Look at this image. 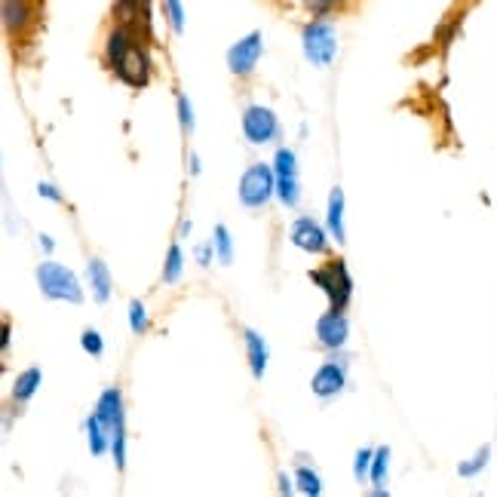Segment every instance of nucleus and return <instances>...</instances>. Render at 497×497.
Returning a JSON list of instances; mask_svg holds the SVG:
<instances>
[{
    "mask_svg": "<svg viewBox=\"0 0 497 497\" xmlns=\"http://www.w3.org/2000/svg\"><path fill=\"white\" fill-rule=\"evenodd\" d=\"M163 13H166L169 25H173L175 34H184V6L182 0H163Z\"/></svg>",
    "mask_w": 497,
    "mask_h": 497,
    "instance_id": "393cba45",
    "label": "nucleus"
},
{
    "mask_svg": "<svg viewBox=\"0 0 497 497\" xmlns=\"http://www.w3.org/2000/svg\"><path fill=\"white\" fill-rule=\"evenodd\" d=\"M197 261L203 264V267H206L209 261H212V243H203V246H197Z\"/></svg>",
    "mask_w": 497,
    "mask_h": 497,
    "instance_id": "473e14b6",
    "label": "nucleus"
},
{
    "mask_svg": "<svg viewBox=\"0 0 497 497\" xmlns=\"http://www.w3.org/2000/svg\"><path fill=\"white\" fill-rule=\"evenodd\" d=\"M80 347H83L87 353H92V356H102V353H105V341H102V335H98L96 329H87V332H83V335H80Z\"/></svg>",
    "mask_w": 497,
    "mask_h": 497,
    "instance_id": "bb28decb",
    "label": "nucleus"
},
{
    "mask_svg": "<svg viewBox=\"0 0 497 497\" xmlns=\"http://www.w3.org/2000/svg\"><path fill=\"white\" fill-rule=\"evenodd\" d=\"M129 329L136 335H145L147 332V310L142 301H129Z\"/></svg>",
    "mask_w": 497,
    "mask_h": 497,
    "instance_id": "a878e982",
    "label": "nucleus"
},
{
    "mask_svg": "<svg viewBox=\"0 0 497 497\" xmlns=\"http://www.w3.org/2000/svg\"><path fill=\"white\" fill-rule=\"evenodd\" d=\"M301 46H305V56L310 65L329 68L338 52V34L325 19H314L310 25H305V31H301Z\"/></svg>",
    "mask_w": 497,
    "mask_h": 497,
    "instance_id": "f03ea898",
    "label": "nucleus"
},
{
    "mask_svg": "<svg viewBox=\"0 0 497 497\" xmlns=\"http://www.w3.org/2000/svg\"><path fill=\"white\" fill-rule=\"evenodd\" d=\"M295 479H298V492H305V494H310V497L323 494V483H320V476H316L314 470L298 467V473H295Z\"/></svg>",
    "mask_w": 497,
    "mask_h": 497,
    "instance_id": "b1692460",
    "label": "nucleus"
},
{
    "mask_svg": "<svg viewBox=\"0 0 497 497\" xmlns=\"http://www.w3.org/2000/svg\"><path fill=\"white\" fill-rule=\"evenodd\" d=\"M347 335H351V325H347V316L341 310H329L316 320V338H320L323 347L329 351H338V347L347 344Z\"/></svg>",
    "mask_w": 497,
    "mask_h": 497,
    "instance_id": "6e6552de",
    "label": "nucleus"
},
{
    "mask_svg": "<svg viewBox=\"0 0 497 497\" xmlns=\"http://www.w3.org/2000/svg\"><path fill=\"white\" fill-rule=\"evenodd\" d=\"M488 457H492V448L483 445L476 455L470 457V461H464V464H457V473H461L464 479H476L479 473H483L488 467Z\"/></svg>",
    "mask_w": 497,
    "mask_h": 497,
    "instance_id": "6ab92c4d",
    "label": "nucleus"
},
{
    "mask_svg": "<svg viewBox=\"0 0 497 497\" xmlns=\"http://www.w3.org/2000/svg\"><path fill=\"white\" fill-rule=\"evenodd\" d=\"M37 286H41V292L52 301H68V305H80L83 301V289L80 283H77L74 270L61 267L56 261H43L41 267H37Z\"/></svg>",
    "mask_w": 497,
    "mask_h": 497,
    "instance_id": "f257e3e1",
    "label": "nucleus"
},
{
    "mask_svg": "<svg viewBox=\"0 0 497 497\" xmlns=\"http://www.w3.org/2000/svg\"><path fill=\"white\" fill-rule=\"evenodd\" d=\"M243 132L252 145H267L277 138L279 132V123H277V114L270 108H261V105H248L243 111Z\"/></svg>",
    "mask_w": 497,
    "mask_h": 497,
    "instance_id": "0eeeda50",
    "label": "nucleus"
},
{
    "mask_svg": "<svg viewBox=\"0 0 497 497\" xmlns=\"http://www.w3.org/2000/svg\"><path fill=\"white\" fill-rule=\"evenodd\" d=\"M41 369H25L19 378H15V384H13V402H28L31 396L37 393V387H41Z\"/></svg>",
    "mask_w": 497,
    "mask_h": 497,
    "instance_id": "dca6fc26",
    "label": "nucleus"
},
{
    "mask_svg": "<svg viewBox=\"0 0 497 497\" xmlns=\"http://www.w3.org/2000/svg\"><path fill=\"white\" fill-rule=\"evenodd\" d=\"M261 52H264V37H261V31H252V34H246L243 41H237V43L228 50V68H230V74L248 77V74L255 71V65H258Z\"/></svg>",
    "mask_w": 497,
    "mask_h": 497,
    "instance_id": "423d86ee",
    "label": "nucleus"
},
{
    "mask_svg": "<svg viewBox=\"0 0 497 497\" xmlns=\"http://www.w3.org/2000/svg\"><path fill=\"white\" fill-rule=\"evenodd\" d=\"M111 452H114V464H117V470L127 467V430H117L111 436Z\"/></svg>",
    "mask_w": 497,
    "mask_h": 497,
    "instance_id": "cd10ccee",
    "label": "nucleus"
},
{
    "mask_svg": "<svg viewBox=\"0 0 497 497\" xmlns=\"http://www.w3.org/2000/svg\"><path fill=\"white\" fill-rule=\"evenodd\" d=\"M277 197L283 200V206H295L301 200V184H298V175H286V178H277Z\"/></svg>",
    "mask_w": 497,
    "mask_h": 497,
    "instance_id": "412c9836",
    "label": "nucleus"
},
{
    "mask_svg": "<svg viewBox=\"0 0 497 497\" xmlns=\"http://www.w3.org/2000/svg\"><path fill=\"white\" fill-rule=\"evenodd\" d=\"M310 283H316L325 295H329L332 310H344L353 295V279L347 274V264L341 258L325 264L320 270H310Z\"/></svg>",
    "mask_w": 497,
    "mask_h": 497,
    "instance_id": "7ed1b4c3",
    "label": "nucleus"
},
{
    "mask_svg": "<svg viewBox=\"0 0 497 497\" xmlns=\"http://www.w3.org/2000/svg\"><path fill=\"white\" fill-rule=\"evenodd\" d=\"M325 221H329V234L338 239V243H344V193L341 188H332L329 193V215H325Z\"/></svg>",
    "mask_w": 497,
    "mask_h": 497,
    "instance_id": "2eb2a0df",
    "label": "nucleus"
},
{
    "mask_svg": "<svg viewBox=\"0 0 497 497\" xmlns=\"http://www.w3.org/2000/svg\"><path fill=\"white\" fill-rule=\"evenodd\" d=\"M37 193H41V197H46V200H52V203H61V193L56 191V184H50V182L37 184Z\"/></svg>",
    "mask_w": 497,
    "mask_h": 497,
    "instance_id": "2f4dec72",
    "label": "nucleus"
},
{
    "mask_svg": "<svg viewBox=\"0 0 497 497\" xmlns=\"http://www.w3.org/2000/svg\"><path fill=\"white\" fill-rule=\"evenodd\" d=\"M87 279H89L92 298H96L98 305H105V301L111 298V270H108V264L92 258L87 264Z\"/></svg>",
    "mask_w": 497,
    "mask_h": 497,
    "instance_id": "ddd939ff",
    "label": "nucleus"
},
{
    "mask_svg": "<svg viewBox=\"0 0 497 497\" xmlns=\"http://www.w3.org/2000/svg\"><path fill=\"white\" fill-rule=\"evenodd\" d=\"M178 120H182V129H193V108L188 102V96H178Z\"/></svg>",
    "mask_w": 497,
    "mask_h": 497,
    "instance_id": "c756f323",
    "label": "nucleus"
},
{
    "mask_svg": "<svg viewBox=\"0 0 497 497\" xmlns=\"http://www.w3.org/2000/svg\"><path fill=\"white\" fill-rule=\"evenodd\" d=\"M212 243H215V252H219V261L221 264L234 261V243H230V234H228V228H224V224H219V228H215Z\"/></svg>",
    "mask_w": 497,
    "mask_h": 497,
    "instance_id": "5701e85b",
    "label": "nucleus"
},
{
    "mask_svg": "<svg viewBox=\"0 0 497 497\" xmlns=\"http://www.w3.org/2000/svg\"><path fill=\"white\" fill-rule=\"evenodd\" d=\"M279 492H283V494H289V492H292V485H289V479H286V473H283V476H279Z\"/></svg>",
    "mask_w": 497,
    "mask_h": 497,
    "instance_id": "72a5a7b5",
    "label": "nucleus"
},
{
    "mask_svg": "<svg viewBox=\"0 0 497 497\" xmlns=\"http://www.w3.org/2000/svg\"><path fill=\"white\" fill-rule=\"evenodd\" d=\"M274 173H277V178L298 175V160H295V151H289V147H279L277 157H274Z\"/></svg>",
    "mask_w": 497,
    "mask_h": 497,
    "instance_id": "4be33fe9",
    "label": "nucleus"
},
{
    "mask_svg": "<svg viewBox=\"0 0 497 497\" xmlns=\"http://www.w3.org/2000/svg\"><path fill=\"white\" fill-rule=\"evenodd\" d=\"M98 421H102L108 427V433H117L123 430V396L117 387H111V390H105L102 396H98Z\"/></svg>",
    "mask_w": 497,
    "mask_h": 497,
    "instance_id": "9d476101",
    "label": "nucleus"
},
{
    "mask_svg": "<svg viewBox=\"0 0 497 497\" xmlns=\"http://www.w3.org/2000/svg\"><path fill=\"white\" fill-rule=\"evenodd\" d=\"M289 239L298 248H305V252H314V255L325 252V246H329V237H325V230L314 219H298V221H295L292 230H289Z\"/></svg>",
    "mask_w": 497,
    "mask_h": 497,
    "instance_id": "1a4fd4ad",
    "label": "nucleus"
},
{
    "mask_svg": "<svg viewBox=\"0 0 497 497\" xmlns=\"http://www.w3.org/2000/svg\"><path fill=\"white\" fill-rule=\"evenodd\" d=\"M182 267H184V255H182V248H178V243H173L169 246L166 264H163V283H178Z\"/></svg>",
    "mask_w": 497,
    "mask_h": 497,
    "instance_id": "aec40b11",
    "label": "nucleus"
},
{
    "mask_svg": "<svg viewBox=\"0 0 497 497\" xmlns=\"http://www.w3.org/2000/svg\"><path fill=\"white\" fill-rule=\"evenodd\" d=\"M0 10H4V28L10 34H22L34 19V4L31 0H4Z\"/></svg>",
    "mask_w": 497,
    "mask_h": 497,
    "instance_id": "f8f14e48",
    "label": "nucleus"
},
{
    "mask_svg": "<svg viewBox=\"0 0 497 497\" xmlns=\"http://www.w3.org/2000/svg\"><path fill=\"white\" fill-rule=\"evenodd\" d=\"M114 74L120 77L127 87L142 89L147 80H151V59H147V50L142 43H132L123 56L114 61Z\"/></svg>",
    "mask_w": 497,
    "mask_h": 497,
    "instance_id": "39448f33",
    "label": "nucleus"
},
{
    "mask_svg": "<svg viewBox=\"0 0 497 497\" xmlns=\"http://www.w3.org/2000/svg\"><path fill=\"white\" fill-rule=\"evenodd\" d=\"M371 461H375V452L362 448V452L356 455V461H353V476H356V479H366L369 473H371Z\"/></svg>",
    "mask_w": 497,
    "mask_h": 497,
    "instance_id": "c85d7f7f",
    "label": "nucleus"
},
{
    "mask_svg": "<svg viewBox=\"0 0 497 497\" xmlns=\"http://www.w3.org/2000/svg\"><path fill=\"white\" fill-rule=\"evenodd\" d=\"M191 173H193V175H197V173H200V160H197V157H193V154H191Z\"/></svg>",
    "mask_w": 497,
    "mask_h": 497,
    "instance_id": "f704fd0d",
    "label": "nucleus"
},
{
    "mask_svg": "<svg viewBox=\"0 0 497 497\" xmlns=\"http://www.w3.org/2000/svg\"><path fill=\"white\" fill-rule=\"evenodd\" d=\"M243 338H246V351H248V369H252V375L261 380L264 371H267V344H264L258 332H252V329H246Z\"/></svg>",
    "mask_w": 497,
    "mask_h": 497,
    "instance_id": "4468645a",
    "label": "nucleus"
},
{
    "mask_svg": "<svg viewBox=\"0 0 497 497\" xmlns=\"http://www.w3.org/2000/svg\"><path fill=\"white\" fill-rule=\"evenodd\" d=\"M387 461H390V448L384 445V448H378V452H375V461H371V473H369L371 485H375V494H387V488H384Z\"/></svg>",
    "mask_w": 497,
    "mask_h": 497,
    "instance_id": "a211bd4d",
    "label": "nucleus"
},
{
    "mask_svg": "<svg viewBox=\"0 0 497 497\" xmlns=\"http://www.w3.org/2000/svg\"><path fill=\"white\" fill-rule=\"evenodd\" d=\"M335 4H341V0H305V6L310 13H316V15H325L332 10Z\"/></svg>",
    "mask_w": 497,
    "mask_h": 497,
    "instance_id": "7c9ffc66",
    "label": "nucleus"
},
{
    "mask_svg": "<svg viewBox=\"0 0 497 497\" xmlns=\"http://www.w3.org/2000/svg\"><path fill=\"white\" fill-rule=\"evenodd\" d=\"M87 439H89V448L92 455H105L108 452V442H111V433H108V427L98 421V415H92L87 421Z\"/></svg>",
    "mask_w": 497,
    "mask_h": 497,
    "instance_id": "f3484780",
    "label": "nucleus"
},
{
    "mask_svg": "<svg viewBox=\"0 0 497 497\" xmlns=\"http://www.w3.org/2000/svg\"><path fill=\"white\" fill-rule=\"evenodd\" d=\"M277 193V173L264 163L248 166L243 178H239V203L248 209H261L267 206V200Z\"/></svg>",
    "mask_w": 497,
    "mask_h": 497,
    "instance_id": "20e7f679",
    "label": "nucleus"
},
{
    "mask_svg": "<svg viewBox=\"0 0 497 497\" xmlns=\"http://www.w3.org/2000/svg\"><path fill=\"white\" fill-rule=\"evenodd\" d=\"M344 384H347V378H344V366H335V362H325V366L316 369V375H314V393L316 396H323V399H329V396H335L344 390Z\"/></svg>",
    "mask_w": 497,
    "mask_h": 497,
    "instance_id": "9b49d317",
    "label": "nucleus"
}]
</instances>
